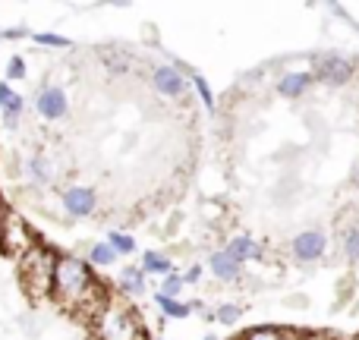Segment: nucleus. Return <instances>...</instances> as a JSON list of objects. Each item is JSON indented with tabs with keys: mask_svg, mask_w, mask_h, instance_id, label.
<instances>
[{
	"mask_svg": "<svg viewBox=\"0 0 359 340\" xmlns=\"http://www.w3.org/2000/svg\"><path fill=\"white\" fill-rule=\"evenodd\" d=\"M192 86H196L198 98L205 101V107H208V111H215V95H211L208 82H205V79H202V76H198V73H192Z\"/></svg>",
	"mask_w": 359,
	"mask_h": 340,
	"instance_id": "obj_21",
	"label": "nucleus"
},
{
	"mask_svg": "<svg viewBox=\"0 0 359 340\" xmlns=\"http://www.w3.org/2000/svg\"><path fill=\"white\" fill-rule=\"evenodd\" d=\"M353 73H356V63L341 54H322L316 57V67H312V76L322 79L325 86H344V82L353 79Z\"/></svg>",
	"mask_w": 359,
	"mask_h": 340,
	"instance_id": "obj_4",
	"label": "nucleus"
},
{
	"mask_svg": "<svg viewBox=\"0 0 359 340\" xmlns=\"http://www.w3.org/2000/svg\"><path fill=\"white\" fill-rule=\"evenodd\" d=\"M293 334L284 328H271V325H265V328H249L243 331L240 340H290Z\"/></svg>",
	"mask_w": 359,
	"mask_h": 340,
	"instance_id": "obj_17",
	"label": "nucleus"
},
{
	"mask_svg": "<svg viewBox=\"0 0 359 340\" xmlns=\"http://www.w3.org/2000/svg\"><path fill=\"white\" fill-rule=\"evenodd\" d=\"M54 259L57 255L44 246H32L22 252L19 259V274H22V287L25 293H32L35 299L50 297L54 290Z\"/></svg>",
	"mask_w": 359,
	"mask_h": 340,
	"instance_id": "obj_3",
	"label": "nucleus"
},
{
	"mask_svg": "<svg viewBox=\"0 0 359 340\" xmlns=\"http://www.w3.org/2000/svg\"><path fill=\"white\" fill-rule=\"evenodd\" d=\"M117 261V252H114L111 243H98V246L88 249V265H98V268H111Z\"/></svg>",
	"mask_w": 359,
	"mask_h": 340,
	"instance_id": "obj_16",
	"label": "nucleus"
},
{
	"mask_svg": "<svg viewBox=\"0 0 359 340\" xmlns=\"http://www.w3.org/2000/svg\"><path fill=\"white\" fill-rule=\"evenodd\" d=\"M309 82H312V73H284L278 82V92L284 98H299L309 88Z\"/></svg>",
	"mask_w": 359,
	"mask_h": 340,
	"instance_id": "obj_12",
	"label": "nucleus"
},
{
	"mask_svg": "<svg viewBox=\"0 0 359 340\" xmlns=\"http://www.w3.org/2000/svg\"><path fill=\"white\" fill-rule=\"evenodd\" d=\"M38 44H50V48H69V38L63 35H50V32H41V35H35Z\"/></svg>",
	"mask_w": 359,
	"mask_h": 340,
	"instance_id": "obj_24",
	"label": "nucleus"
},
{
	"mask_svg": "<svg viewBox=\"0 0 359 340\" xmlns=\"http://www.w3.org/2000/svg\"><path fill=\"white\" fill-rule=\"evenodd\" d=\"M183 287H186L183 278H177V274H168V278H164V284H161V293H164V297H177Z\"/></svg>",
	"mask_w": 359,
	"mask_h": 340,
	"instance_id": "obj_23",
	"label": "nucleus"
},
{
	"mask_svg": "<svg viewBox=\"0 0 359 340\" xmlns=\"http://www.w3.org/2000/svg\"><path fill=\"white\" fill-rule=\"evenodd\" d=\"M25 177H29V183H38V186H44V183H50V179L57 177V168H54V161H50L48 155H32L29 161H25Z\"/></svg>",
	"mask_w": 359,
	"mask_h": 340,
	"instance_id": "obj_10",
	"label": "nucleus"
},
{
	"mask_svg": "<svg viewBox=\"0 0 359 340\" xmlns=\"http://www.w3.org/2000/svg\"><path fill=\"white\" fill-rule=\"evenodd\" d=\"M0 111H4L6 126H16V117L22 114V95H16L6 82H0Z\"/></svg>",
	"mask_w": 359,
	"mask_h": 340,
	"instance_id": "obj_11",
	"label": "nucleus"
},
{
	"mask_svg": "<svg viewBox=\"0 0 359 340\" xmlns=\"http://www.w3.org/2000/svg\"><path fill=\"white\" fill-rule=\"evenodd\" d=\"M50 297L63 309H79L88 322L111 299L104 287L98 284V278H95L92 265L79 255H57L54 259V290H50Z\"/></svg>",
	"mask_w": 359,
	"mask_h": 340,
	"instance_id": "obj_1",
	"label": "nucleus"
},
{
	"mask_svg": "<svg viewBox=\"0 0 359 340\" xmlns=\"http://www.w3.org/2000/svg\"><path fill=\"white\" fill-rule=\"evenodd\" d=\"M155 303H158V309H161L168 318H186L192 312L186 303H180V299H174V297H164L161 290L155 293Z\"/></svg>",
	"mask_w": 359,
	"mask_h": 340,
	"instance_id": "obj_15",
	"label": "nucleus"
},
{
	"mask_svg": "<svg viewBox=\"0 0 359 340\" xmlns=\"http://www.w3.org/2000/svg\"><path fill=\"white\" fill-rule=\"evenodd\" d=\"M6 76H10V79H22L25 76V60L22 57H10V63H6Z\"/></svg>",
	"mask_w": 359,
	"mask_h": 340,
	"instance_id": "obj_25",
	"label": "nucleus"
},
{
	"mask_svg": "<svg viewBox=\"0 0 359 340\" xmlns=\"http://www.w3.org/2000/svg\"><path fill=\"white\" fill-rule=\"evenodd\" d=\"M344 252H347L350 261H359V227H353L347 233V240H344Z\"/></svg>",
	"mask_w": 359,
	"mask_h": 340,
	"instance_id": "obj_22",
	"label": "nucleus"
},
{
	"mask_svg": "<svg viewBox=\"0 0 359 340\" xmlns=\"http://www.w3.org/2000/svg\"><path fill=\"white\" fill-rule=\"evenodd\" d=\"M205 340H217V337H205Z\"/></svg>",
	"mask_w": 359,
	"mask_h": 340,
	"instance_id": "obj_27",
	"label": "nucleus"
},
{
	"mask_svg": "<svg viewBox=\"0 0 359 340\" xmlns=\"http://www.w3.org/2000/svg\"><path fill=\"white\" fill-rule=\"evenodd\" d=\"M107 243L114 246V252H117V255L136 252V240H133L130 233H107Z\"/></svg>",
	"mask_w": 359,
	"mask_h": 340,
	"instance_id": "obj_19",
	"label": "nucleus"
},
{
	"mask_svg": "<svg viewBox=\"0 0 359 340\" xmlns=\"http://www.w3.org/2000/svg\"><path fill=\"white\" fill-rule=\"evenodd\" d=\"M151 82H155V88L164 95V98H180L186 88L183 73H180L177 67H158L155 73H151Z\"/></svg>",
	"mask_w": 359,
	"mask_h": 340,
	"instance_id": "obj_8",
	"label": "nucleus"
},
{
	"mask_svg": "<svg viewBox=\"0 0 359 340\" xmlns=\"http://www.w3.org/2000/svg\"><path fill=\"white\" fill-rule=\"evenodd\" d=\"M170 259L168 255H161V252H145V259H142V271L145 274H170Z\"/></svg>",
	"mask_w": 359,
	"mask_h": 340,
	"instance_id": "obj_18",
	"label": "nucleus"
},
{
	"mask_svg": "<svg viewBox=\"0 0 359 340\" xmlns=\"http://www.w3.org/2000/svg\"><path fill=\"white\" fill-rule=\"evenodd\" d=\"M92 331L98 340H149V331L123 299H107L104 309L92 318Z\"/></svg>",
	"mask_w": 359,
	"mask_h": 340,
	"instance_id": "obj_2",
	"label": "nucleus"
},
{
	"mask_svg": "<svg viewBox=\"0 0 359 340\" xmlns=\"http://www.w3.org/2000/svg\"><path fill=\"white\" fill-rule=\"evenodd\" d=\"M35 111L41 114L44 120H60V117H67V111H69V101H67V92H63L60 86H44L41 92H38V98H35Z\"/></svg>",
	"mask_w": 359,
	"mask_h": 340,
	"instance_id": "obj_6",
	"label": "nucleus"
},
{
	"mask_svg": "<svg viewBox=\"0 0 359 340\" xmlns=\"http://www.w3.org/2000/svg\"><path fill=\"white\" fill-rule=\"evenodd\" d=\"M198 280H202V268H198V265H192L189 271L183 274V284H198Z\"/></svg>",
	"mask_w": 359,
	"mask_h": 340,
	"instance_id": "obj_26",
	"label": "nucleus"
},
{
	"mask_svg": "<svg viewBox=\"0 0 359 340\" xmlns=\"http://www.w3.org/2000/svg\"><path fill=\"white\" fill-rule=\"evenodd\" d=\"M63 211H67L69 217H88L95 215V208H98V192L88 189V186H69L67 192H63Z\"/></svg>",
	"mask_w": 359,
	"mask_h": 340,
	"instance_id": "obj_5",
	"label": "nucleus"
},
{
	"mask_svg": "<svg viewBox=\"0 0 359 340\" xmlns=\"http://www.w3.org/2000/svg\"><path fill=\"white\" fill-rule=\"evenodd\" d=\"M240 315H243V309H240V306H233V303H224L221 309L215 312V318L221 325H236V322H240Z\"/></svg>",
	"mask_w": 359,
	"mask_h": 340,
	"instance_id": "obj_20",
	"label": "nucleus"
},
{
	"mask_svg": "<svg viewBox=\"0 0 359 340\" xmlns=\"http://www.w3.org/2000/svg\"><path fill=\"white\" fill-rule=\"evenodd\" d=\"M227 252L243 265V261H249V259H259L262 246L252 240V236H233V240H230V246H227Z\"/></svg>",
	"mask_w": 359,
	"mask_h": 340,
	"instance_id": "obj_13",
	"label": "nucleus"
},
{
	"mask_svg": "<svg viewBox=\"0 0 359 340\" xmlns=\"http://www.w3.org/2000/svg\"><path fill=\"white\" fill-rule=\"evenodd\" d=\"M120 290H123L126 297H142L145 293V271L142 268H126V271H120Z\"/></svg>",
	"mask_w": 359,
	"mask_h": 340,
	"instance_id": "obj_14",
	"label": "nucleus"
},
{
	"mask_svg": "<svg viewBox=\"0 0 359 340\" xmlns=\"http://www.w3.org/2000/svg\"><path fill=\"white\" fill-rule=\"evenodd\" d=\"M325 249H328V236L322 230H306L290 243V252L297 261H318L325 255Z\"/></svg>",
	"mask_w": 359,
	"mask_h": 340,
	"instance_id": "obj_7",
	"label": "nucleus"
},
{
	"mask_svg": "<svg viewBox=\"0 0 359 340\" xmlns=\"http://www.w3.org/2000/svg\"><path fill=\"white\" fill-rule=\"evenodd\" d=\"M208 265H211V274H215L217 280H224V284H230V280H240V274H243V265L227 252V249H221V252L211 255Z\"/></svg>",
	"mask_w": 359,
	"mask_h": 340,
	"instance_id": "obj_9",
	"label": "nucleus"
}]
</instances>
